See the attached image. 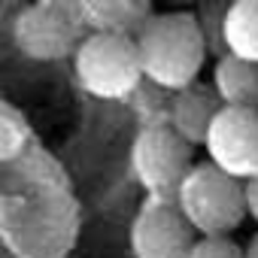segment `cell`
<instances>
[{
  "mask_svg": "<svg viewBox=\"0 0 258 258\" xmlns=\"http://www.w3.org/2000/svg\"><path fill=\"white\" fill-rule=\"evenodd\" d=\"M73 64H76L79 85L100 100H121L134 94V88L143 79L134 37L88 34L79 43Z\"/></svg>",
  "mask_w": 258,
  "mask_h": 258,
  "instance_id": "4",
  "label": "cell"
},
{
  "mask_svg": "<svg viewBox=\"0 0 258 258\" xmlns=\"http://www.w3.org/2000/svg\"><path fill=\"white\" fill-rule=\"evenodd\" d=\"M0 198H4V191H0Z\"/></svg>",
  "mask_w": 258,
  "mask_h": 258,
  "instance_id": "18",
  "label": "cell"
},
{
  "mask_svg": "<svg viewBox=\"0 0 258 258\" xmlns=\"http://www.w3.org/2000/svg\"><path fill=\"white\" fill-rule=\"evenodd\" d=\"M173 201L198 237H231V231H237L249 216L246 185L210 161L191 164Z\"/></svg>",
  "mask_w": 258,
  "mask_h": 258,
  "instance_id": "3",
  "label": "cell"
},
{
  "mask_svg": "<svg viewBox=\"0 0 258 258\" xmlns=\"http://www.w3.org/2000/svg\"><path fill=\"white\" fill-rule=\"evenodd\" d=\"M188 258H243V246L231 237H198Z\"/></svg>",
  "mask_w": 258,
  "mask_h": 258,
  "instance_id": "14",
  "label": "cell"
},
{
  "mask_svg": "<svg viewBox=\"0 0 258 258\" xmlns=\"http://www.w3.org/2000/svg\"><path fill=\"white\" fill-rule=\"evenodd\" d=\"M207 161L228 176L249 182L258 176V109L222 106L213 118L207 140Z\"/></svg>",
  "mask_w": 258,
  "mask_h": 258,
  "instance_id": "7",
  "label": "cell"
},
{
  "mask_svg": "<svg viewBox=\"0 0 258 258\" xmlns=\"http://www.w3.org/2000/svg\"><path fill=\"white\" fill-rule=\"evenodd\" d=\"M134 43L143 76L167 91H182L198 82L207 61V37L191 13H152Z\"/></svg>",
  "mask_w": 258,
  "mask_h": 258,
  "instance_id": "2",
  "label": "cell"
},
{
  "mask_svg": "<svg viewBox=\"0 0 258 258\" xmlns=\"http://www.w3.org/2000/svg\"><path fill=\"white\" fill-rule=\"evenodd\" d=\"M243 258H258V234H252V240L243 249Z\"/></svg>",
  "mask_w": 258,
  "mask_h": 258,
  "instance_id": "16",
  "label": "cell"
},
{
  "mask_svg": "<svg viewBox=\"0 0 258 258\" xmlns=\"http://www.w3.org/2000/svg\"><path fill=\"white\" fill-rule=\"evenodd\" d=\"M67 258H70V255H67Z\"/></svg>",
  "mask_w": 258,
  "mask_h": 258,
  "instance_id": "19",
  "label": "cell"
},
{
  "mask_svg": "<svg viewBox=\"0 0 258 258\" xmlns=\"http://www.w3.org/2000/svg\"><path fill=\"white\" fill-rule=\"evenodd\" d=\"M213 88L222 106L258 109V64L225 52L213 67Z\"/></svg>",
  "mask_w": 258,
  "mask_h": 258,
  "instance_id": "11",
  "label": "cell"
},
{
  "mask_svg": "<svg viewBox=\"0 0 258 258\" xmlns=\"http://www.w3.org/2000/svg\"><path fill=\"white\" fill-rule=\"evenodd\" d=\"M198 234L173 198H149L134 225L131 249L137 258H188Z\"/></svg>",
  "mask_w": 258,
  "mask_h": 258,
  "instance_id": "8",
  "label": "cell"
},
{
  "mask_svg": "<svg viewBox=\"0 0 258 258\" xmlns=\"http://www.w3.org/2000/svg\"><path fill=\"white\" fill-rule=\"evenodd\" d=\"M31 149V124L19 106L0 100V167L19 161Z\"/></svg>",
  "mask_w": 258,
  "mask_h": 258,
  "instance_id": "13",
  "label": "cell"
},
{
  "mask_svg": "<svg viewBox=\"0 0 258 258\" xmlns=\"http://www.w3.org/2000/svg\"><path fill=\"white\" fill-rule=\"evenodd\" d=\"M13 40L25 58L61 61L76 55L85 40V22L73 0H40L25 7L13 22Z\"/></svg>",
  "mask_w": 258,
  "mask_h": 258,
  "instance_id": "5",
  "label": "cell"
},
{
  "mask_svg": "<svg viewBox=\"0 0 258 258\" xmlns=\"http://www.w3.org/2000/svg\"><path fill=\"white\" fill-rule=\"evenodd\" d=\"M79 13L91 34L115 37H137L140 28L152 19V10L143 0H85L79 4Z\"/></svg>",
  "mask_w": 258,
  "mask_h": 258,
  "instance_id": "10",
  "label": "cell"
},
{
  "mask_svg": "<svg viewBox=\"0 0 258 258\" xmlns=\"http://www.w3.org/2000/svg\"><path fill=\"white\" fill-rule=\"evenodd\" d=\"M222 40L228 55L258 64V0H237L222 19Z\"/></svg>",
  "mask_w": 258,
  "mask_h": 258,
  "instance_id": "12",
  "label": "cell"
},
{
  "mask_svg": "<svg viewBox=\"0 0 258 258\" xmlns=\"http://www.w3.org/2000/svg\"><path fill=\"white\" fill-rule=\"evenodd\" d=\"M131 164L149 198H176V188L195 164V146L170 124H146L134 140Z\"/></svg>",
  "mask_w": 258,
  "mask_h": 258,
  "instance_id": "6",
  "label": "cell"
},
{
  "mask_svg": "<svg viewBox=\"0 0 258 258\" xmlns=\"http://www.w3.org/2000/svg\"><path fill=\"white\" fill-rule=\"evenodd\" d=\"M243 185H246V213L258 222V176L243 182Z\"/></svg>",
  "mask_w": 258,
  "mask_h": 258,
  "instance_id": "15",
  "label": "cell"
},
{
  "mask_svg": "<svg viewBox=\"0 0 258 258\" xmlns=\"http://www.w3.org/2000/svg\"><path fill=\"white\" fill-rule=\"evenodd\" d=\"M222 109V100L213 88V82H191L188 88L182 91H173V100H170V127L188 143V146H204L207 140V131L213 118L219 115Z\"/></svg>",
  "mask_w": 258,
  "mask_h": 258,
  "instance_id": "9",
  "label": "cell"
},
{
  "mask_svg": "<svg viewBox=\"0 0 258 258\" xmlns=\"http://www.w3.org/2000/svg\"><path fill=\"white\" fill-rule=\"evenodd\" d=\"M76 231L79 210L67 185L0 198V243L19 258H67Z\"/></svg>",
  "mask_w": 258,
  "mask_h": 258,
  "instance_id": "1",
  "label": "cell"
},
{
  "mask_svg": "<svg viewBox=\"0 0 258 258\" xmlns=\"http://www.w3.org/2000/svg\"><path fill=\"white\" fill-rule=\"evenodd\" d=\"M0 258H19V255H13V252L4 246V243H0Z\"/></svg>",
  "mask_w": 258,
  "mask_h": 258,
  "instance_id": "17",
  "label": "cell"
}]
</instances>
